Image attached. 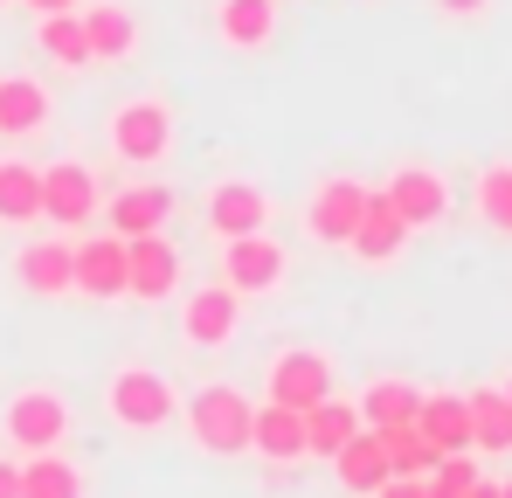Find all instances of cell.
Listing matches in <instances>:
<instances>
[{"label":"cell","instance_id":"obj_22","mask_svg":"<svg viewBox=\"0 0 512 498\" xmlns=\"http://www.w3.org/2000/svg\"><path fill=\"white\" fill-rule=\"evenodd\" d=\"M42 222V166L0 160V229H35Z\"/></svg>","mask_w":512,"mask_h":498},{"label":"cell","instance_id":"obj_12","mask_svg":"<svg viewBox=\"0 0 512 498\" xmlns=\"http://www.w3.org/2000/svg\"><path fill=\"white\" fill-rule=\"evenodd\" d=\"M173 215V194L167 187H118L111 201H104V236H118V243H132V236H160Z\"/></svg>","mask_w":512,"mask_h":498},{"label":"cell","instance_id":"obj_36","mask_svg":"<svg viewBox=\"0 0 512 498\" xmlns=\"http://www.w3.org/2000/svg\"><path fill=\"white\" fill-rule=\"evenodd\" d=\"M464 498H499V485H492V478H478V485H471Z\"/></svg>","mask_w":512,"mask_h":498},{"label":"cell","instance_id":"obj_39","mask_svg":"<svg viewBox=\"0 0 512 498\" xmlns=\"http://www.w3.org/2000/svg\"><path fill=\"white\" fill-rule=\"evenodd\" d=\"M0 7H14V0H0Z\"/></svg>","mask_w":512,"mask_h":498},{"label":"cell","instance_id":"obj_3","mask_svg":"<svg viewBox=\"0 0 512 498\" xmlns=\"http://www.w3.org/2000/svg\"><path fill=\"white\" fill-rule=\"evenodd\" d=\"M70 443V402L56 388H21L7 402V450L35 457V450H63Z\"/></svg>","mask_w":512,"mask_h":498},{"label":"cell","instance_id":"obj_9","mask_svg":"<svg viewBox=\"0 0 512 498\" xmlns=\"http://www.w3.org/2000/svg\"><path fill=\"white\" fill-rule=\"evenodd\" d=\"M367 194H374V187H360V180H346V173L319 180L312 201H305V229H312V243H346V236L360 229V215H367Z\"/></svg>","mask_w":512,"mask_h":498},{"label":"cell","instance_id":"obj_7","mask_svg":"<svg viewBox=\"0 0 512 498\" xmlns=\"http://www.w3.org/2000/svg\"><path fill=\"white\" fill-rule=\"evenodd\" d=\"M284 277H291L284 243H270L263 229H256V236H236V243H222V284H229L236 298H263V291H277Z\"/></svg>","mask_w":512,"mask_h":498},{"label":"cell","instance_id":"obj_19","mask_svg":"<svg viewBox=\"0 0 512 498\" xmlns=\"http://www.w3.org/2000/svg\"><path fill=\"white\" fill-rule=\"evenodd\" d=\"M416 436H423L436 457L471 450V409H464V395H423V409H416Z\"/></svg>","mask_w":512,"mask_h":498},{"label":"cell","instance_id":"obj_31","mask_svg":"<svg viewBox=\"0 0 512 498\" xmlns=\"http://www.w3.org/2000/svg\"><path fill=\"white\" fill-rule=\"evenodd\" d=\"M478 485V464H471V450H457V457H436V471L423 478L429 498H464Z\"/></svg>","mask_w":512,"mask_h":498},{"label":"cell","instance_id":"obj_10","mask_svg":"<svg viewBox=\"0 0 512 498\" xmlns=\"http://www.w3.org/2000/svg\"><path fill=\"white\" fill-rule=\"evenodd\" d=\"M381 194H388V208L409 222V236H416V229H436V222L450 215V187H443L436 166H395Z\"/></svg>","mask_w":512,"mask_h":498},{"label":"cell","instance_id":"obj_37","mask_svg":"<svg viewBox=\"0 0 512 498\" xmlns=\"http://www.w3.org/2000/svg\"><path fill=\"white\" fill-rule=\"evenodd\" d=\"M499 498H512V478H506V485H499Z\"/></svg>","mask_w":512,"mask_h":498},{"label":"cell","instance_id":"obj_33","mask_svg":"<svg viewBox=\"0 0 512 498\" xmlns=\"http://www.w3.org/2000/svg\"><path fill=\"white\" fill-rule=\"evenodd\" d=\"M0 498H21V464L14 457H0Z\"/></svg>","mask_w":512,"mask_h":498},{"label":"cell","instance_id":"obj_28","mask_svg":"<svg viewBox=\"0 0 512 498\" xmlns=\"http://www.w3.org/2000/svg\"><path fill=\"white\" fill-rule=\"evenodd\" d=\"M21 498H84V471L63 450H35L21 464Z\"/></svg>","mask_w":512,"mask_h":498},{"label":"cell","instance_id":"obj_17","mask_svg":"<svg viewBox=\"0 0 512 498\" xmlns=\"http://www.w3.org/2000/svg\"><path fill=\"white\" fill-rule=\"evenodd\" d=\"M250 450L263 464H298V457H305V415L263 402V409L250 415Z\"/></svg>","mask_w":512,"mask_h":498},{"label":"cell","instance_id":"obj_25","mask_svg":"<svg viewBox=\"0 0 512 498\" xmlns=\"http://www.w3.org/2000/svg\"><path fill=\"white\" fill-rule=\"evenodd\" d=\"M464 409H471V450L506 457V450H512V402H506V388H478V395H464Z\"/></svg>","mask_w":512,"mask_h":498},{"label":"cell","instance_id":"obj_34","mask_svg":"<svg viewBox=\"0 0 512 498\" xmlns=\"http://www.w3.org/2000/svg\"><path fill=\"white\" fill-rule=\"evenodd\" d=\"M436 7H443V14H457V21H471V14H485L492 0H436Z\"/></svg>","mask_w":512,"mask_h":498},{"label":"cell","instance_id":"obj_14","mask_svg":"<svg viewBox=\"0 0 512 498\" xmlns=\"http://www.w3.org/2000/svg\"><path fill=\"white\" fill-rule=\"evenodd\" d=\"M14 277H21V291H35V298H63V291H77V249H70V236L28 243L21 256H14Z\"/></svg>","mask_w":512,"mask_h":498},{"label":"cell","instance_id":"obj_32","mask_svg":"<svg viewBox=\"0 0 512 498\" xmlns=\"http://www.w3.org/2000/svg\"><path fill=\"white\" fill-rule=\"evenodd\" d=\"M374 498H429V492H423V478H388Z\"/></svg>","mask_w":512,"mask_h":498},{"label":"cell","instance_id":"obj_35","mask_svg":"<svg viewBox=\"0 0 512 498\" xmlns=\"http://www.w3.org/2000/svg\"><path fill=\"white\" fill-rule=\"evenodd\" d=\"M14 7H35V14H77V0H14Z\"/></svg>","mask_w":512,"mask_h":498},{"label":"cell","instance_id":"obj_18","mask_svg":"<svg viewBox=\"0 0 512 498\" xmlns=\"http://www.w3.org/2000/svg\"><path fill=\"white\" fill-rule=\"evenodd\" d=\"M49 125V90L21 70L0 77V139H35Z\"/></svg>","mask_w":512,"mask_h":498},{"label":"cell","instance_id":"obj_23","mask_svg":"<svg viewBox=\"0 0 512 498\" xmlns=\"http://www.w3.org/2000/svg\"><path fill=\"white\" fill-rule=\"evenodd\" d=\"M333 471H340V485L353 498H374L388 478H395V471H388V450H381V436H374V429H360V436L346 443L340 457H333Z\"/></svg>","mask_w":512,"mask_h":498},{"label":"cell","instance_id":"obj_24","mask_svg":"<svg viewBox=\"0 0 512 498\" xmlns=\"http://www.w3.org/2000/svg\"><path fill=\"white\" fill-rule=\"evenodd\" d=\"M35 49H42L56 70H90L84 7H77V14H35Z\"/></svg>","mask_w":512,"mask_h":498},{"label":"cell","instance_id":"obj_38","mask_svg":"<svg viewBox=\"0 0 512 498\" xmlns=\"http://www.w3.org/2000/svg\"><path fill=\"white\" fill-rule=\"evenodd\" d=\"M506 402H512V374H506Z\"/></svg>","mask_w":512,"mask_h":498},{"label":"cell","instance_id":"obj_20","mask_svg":"<svg viewBox=\"0 0 512 498\" xmlns=\"http://www.w3.org/2000/svg\"><path fill=\"white\" fill-rule=\"evenodd\" d=\"M360 429H367V422H360V409H353L346 395H326L319 409H305V457H326V464H333V457H340Z\"/></svg>","mask_w":512,"mask_h":498},{"label":"cell","instance_id":"obj_11","mask_svg":"<svg viewBox=\"0 0 512 498\" xmlns=\"http://www.w3.org/2000/svg\"><path fill=\"white\" fill-rule=\"evenodd\" d=\"M201 215H208V236L215 243H236V236H256L270 222V201H263V187H250V180H215Z\"/></svg>","mask_w":512,"mask_h":498},{"label":"cell","instance_id":"obj_16","mask_svg":"<svg viewBox=\"0 0 512 498\" xmlns=\"http://www.w3.org/2000/svg\"><path fill=\"white\" fill-rule=\"evenodd\" d=\"M77 249V291L84 298H125V243L118 236H84Z\"/></svg>","mask_w":512,"mask_h":498},{"label":"cell","instance_id":"obj_26","mask_svg":"<svg viewBox=\"0 0 512 498\" xmlns=\"http://www.w3.org/2000/svg\"><path fill=\"white\" fill-rule=\"evenodd\" d=\"M215 28L229 49H263L270 28H277V0H222L215 7Z\"/></svg>","mask_w":512,"mask_h":498},{"label":"cell","instance_id":"obj_8","mask_svg":"<svg viewBox=\"0 0 512 498\" xmlns=\"http://www.w3.org/2000/svg\"><path fill=\"white\" fill-rule=\"evenodd\" d=\"M173 291H180V249L167 243V229L160 236H132L125 243V298L167 305Z\"/></svg>","mask_w":512,"mask_h":498},{"label":"cell","instance_id":"obj_1","mask_svg":"<svg viewBox=\"0 0 512 498\" xmlns=\"http://www.w3.org/2000/svg\"><path fill=\"white\" fill-rule=\"evenodd\" d=\"M250 415H256V402L243 388L215 381V388H201L187 402V429H194V443L208 457H236V450H250Z\"/></svg>","mask_w":512,"mask_h":498},{"label":"cell","instance_id":"obj_5","mask_svg":"<svg viewBox=\"0 0 512 498\" xmlns=\"http://www.w3.org/2000/svg\"><path fill=\"white\" fill-rule=\"evenodd\" d=\"M97 173L84 160H56L42 166V222H56L63 236H77L84 222H97Z\"/></svg>","mask_w":512,"mask_h":498},{"label":"cell","instance_id":"obj_13","mask_svg":"<svg viewBox=\"0 0 512 498\" xmlns=\"http://www.w3.org/2000/svg\"><path fill=\"white\" fill-rule=\"evenodd\" d=\"M236 326H243V298H236L229 284H201V291H187L180 332H187L194 346H229Z\"/></svg>","mask_w":512,"mask_h":498},{"label":"cell","instance_id":"obj_6","mask_svg":"<svg viewBox=\"0 0 512 498\" xmlns=\"http://www.w3.org/2000/svg\"><path fill=\"white\" fill-rule=\"evenodd\" d=\"M263 388H270V402L277 409H319L326 395H333V360L326 353H312V346H291V353H277L270 360V374H263Z\"/></svg>","mask_w":512,"mask_h":498},{"label":"cell","instance_id":"obj_2","mask_svg":"<svg viewBox=\"0 0 512 498\" xmlns=\"http://www.w3.org/2000/svg\"><path fill=\"white\" fill-rule=\"evenodd\" d=\"M104 409L118 429H160V422H173V381L153 367H118L104 381Z\"/></svg>","mask_w":512,"mask_h":498},{"label":"cell","instance_id":"obj_21","mask_svg":"<svg viewBox=\"0 0 512 498\" xmlns=\"http://www.w3.org/2000/svg\"><path fill=\"white\" fill-rule=\"evenodd\" d=\"M84 42H90V63H125L139 49V21L118 0H97V7H84Z\"/></svg>","mask_w":512,"mask_h":498},{"label":"cell","instance_id":"obj_15","mask_svg":"<svg viewBox=\"0 0 512 498\" xmlns=\"http://www.w3.org/2000/svg\"><path fill=\"white\" fill-rule=\"evenodd\" d=\"M346 249H353L360 263H395V256L409 249V222L388 208V194H367V215H360V229L346 236Z\"/></svg>","mask_w":512,"mask_h":498},{"label":"cell","instance_id":"obj_29","mask_svg":"<svg viewBox=\"0 0 512 498\" xmlns=\"http://www.w3.org/2000/svg\"><path fill=\"white\" fill-rule=\"evenodd\" d=\"M374 436H381V450H388V471H395V478H429V471H436V450L416 436V422H402V429H374Z\"/></svg>","mask_w":512,"mask_h":498},{"label":"cell","instance_id":"obj_27","mask_svg":"<svg viewBox=\"0 0 512 498\" xmlns=\"http://www.w3.org/2000/svg\"><path fill=\"white\" fill-rule=\"evenodd\" d=\"M353 409H360L367 429H402V422H416V409H423V388L416 381H374Z\"/></svg>","mask_w":512,"mask_h":498},{"label":"cell","instance_id":"obj_4","mask_svg":"<svg viewBox=\"0 0 512 498\" xmlns=\"http://www.w3.org/2000/svg\"><path fill=\"white\" fill-rule=\"evenodd\" d=\"M104 139H111V153H118V160L153 166L173 146V111L160 104V97H132V104H118V111H111Z\"/></svg>","mask_w":512,"mask_h":498},{"label":"cell","instance_id":"obj_30","mask_svg":"<svg viewBox=\"0 0 512 498\" xmlns=\"http://www.w3.org/2000/svg\"><path fill=\"white\" fill-rule=\"evenodd\" d=\"M478 215H485L499 236H512V166H485V173H478Z\"/></svg>","mask_w":512,"mask_h":498}]
</instances>
